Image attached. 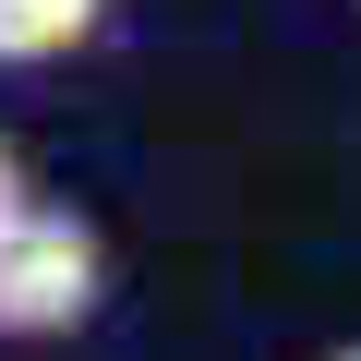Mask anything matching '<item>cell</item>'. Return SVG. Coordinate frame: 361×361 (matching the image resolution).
I'll return each instance as SVG.
<instances>
[{"mask_svg": "<svg viewBox=\"0 0 361 361\" xmlns=\"http://www.w3.org/2000/svg\"><path fill=\"white\" fill-rule=\"evenodd\" d=\"M97 289H109V253L61 205H37L13 241H0V337H73L97 313Z\"/></svg>", "mask_w": 361, "mask_h": 361, "instance_id": "6da1fadb", "label": "cell"}, {"mask_svg": "<svg viewBox=\"0 0 361 361\" xmlns=\"http://www.w3.org/2000/svg\"><path fill=\"white\" fill-rule=\"evenodd\" d=\"M109 25V0H0V73H37V61H73L85 37Z\"/></svg>", "mask_w": 361, "mask_h": 361, "instance_id": "7a4b0ae2", "label": "cell"}, {"mask_svg": "<svg viewBox=\"0 0 361 361\" xmlns=\"http://www.w3.org/2000/svg\"><path fill=\"white\" fill-rule=\"evenodd\" d=\"M25 217H37V180H25V157H13V145H0V241H13Z\"/></svg>", "mask_w": 361, "mask_h": 361, "instance_id": "3957f363", "label": "cell"}, {"mask_svg": "<svg viewBox=\"0 0 361 361\" xmlns=\"http://www.w3.org/2000/svg\"><path fill=\"white\" fill-rule=\"evenodd\" d=\"M325 361H361V349H325Z\"/></svg>", "mask_w": 361, "mask_h": 361, "instance_id": "277c9868", "label": "cell"}, {"mask_svg": "<svg viewBox=\"0 0 361 361\" xmlns=\"http://www.w3.org/2000/svg\"><path fill=\"white\" fill-rule=\"evenodd\" d=\"M349 13H361V0H349Z\"/></svg>", "mask_w": 361, "mask_h": 361, "instance_id": "5b68a950", "label": "cell"}]
</instances>
